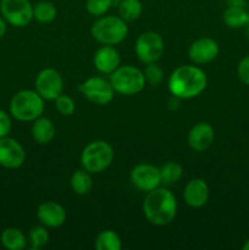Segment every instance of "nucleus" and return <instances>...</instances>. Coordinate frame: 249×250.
Here are the masks:
<instances>
[{"mask_svg":"<svg viewBox=\"0 0 249 250\" xmlns=\"http://www.w3.org/2000/svg\"><path fill=\"white\" fill-rule=\"evenodd\" d=\"M208 78L204 71L194 65H183L176 68L168 78V90L178 99H192L204 92Z\"/></svg>","mask_w":249,"mask_h":250,"instance_id":"f257e3e1","label":"nucleus"},{"mask_svg":"<svg viewBox=\"0 0 249 250\" xmlns=\"http://www.w3.org/2000/svg\"><path fill=\"white\" fill-rule=\"evenodd\" d=\"M145 219L155 226H165L175 220L177 200L173 193L166 188H155L146 193L143 203Z\"/></svg>","mask_w":249,"mask_h":250,"instance_id":"f03ea898","label":"nucleus"},{"mask_svg":"<svg viewBox=\"0 0 249 250\" xmlns=\"http://www.w3.org/2000/svg\"><path fill=\"white\" fill-rule=\"evenodd\" d=\"M44 106V99L37 90L23 89L12 97L10 114L19 121H34L43 115Z\"/></svg>","mask_w":249,"mask_h":250,"instance_id":"7ed1b4c3","label":"nucleus"},{"mask_svg":"<svg viewBox=\"0 0 249 250\" xmlns=\"http://www.w3.org/2000/svg\"><path fill=\"white\" fill-rule=\"evenodd\" d=\"M92 37L103 45H116L128 33L127 22L120 16H100L90 28Z\"/></svg>","mask_w":249,"mask_h":250,"instance_id":"20e7f679","label":"nucleus"},{"mask_svg":"<svg viewBox=\"0 0 249 250\" xmlns=\"http://www.w3.org/2000/svg\"><path fill=\"white\" fill-rule=\"evenodd\" d=\"M114 148L105 141H94L84 146L81 154L82 168L90 173H100L114 161Z\"/></svg>","mask_w":249,"mask_h":250,"instance_id":"39448f33","label":"nucleus"},{"mask_svg":"<svg viewBox=\"0 0 249 250\" xmlns=\"http://www.w3.org/2000/svg\"><path fill=\"white\" fill-rule=\"evenodd\" d=\"M110 83L115 93L122 95H134L144 89L146 81L144 72L134 66H120L110 75Z\"/></svg>","mask_w":249,"mask_h":250,"instance_id":"423d86ee","label":"nucleus"},{"mask_svg":"<svg viewBox=\"0 0 249 250\" xmlns=\"http://www.w3.org/2000/svg\"><path fill=\"white\" fill-rule=\"evenodd\" d=\"M164 50H165L164 39L161 38L160 34L153 31L142 33L137 38L136 45H134L137 58L145 65L156 62L163 56Z\"/></svg>","mask_w":249,"mask_h":250,"instance_id":"0eeeda50","label":"nucleus"},{"mask_svg":"<svg viewBox=\"0 0 249 250\" xmlns=\"http://www.w3.org/2000/svg\"><path fill=\"white\" fill-rule=\"evenodd\" d=\"M0 12L14 27H24L33 20V5L29 0H1Z\"/></svg>","mask_w":249,"mask_h":250,"instance_id":"6e6552de","label":"nucleus"},{"mask_svg":"<svg viewBox=\"0 0 249 250\" xmlns=\"http://www.w3.org/2000/svg\"><path fill=\"white\" fill-rule=\"evenodd\" d=\"M80 90L84 95L85 99L97 105L109 104L112 102L115 95V90L110 81H106L99 76L90 77L84 81L80 85Z\"/></svg>","mask_w":249,"mask_h":250,"instance_id":"1a4fd4ad","label":"nucleus"},{"mask_svg":"<svg viewBox=\"0 0 249 250\" xmlns=\"http://www.w3.org/2000/svg\"><path fill=\"white\" fill-rule=\"evenodd\" d=\"M36 90L44 100H55L63 90V78L55 68H44L37 75Z\"/></svg>","mask_w":249,"mask_h":250,"instance_id":"9d476101","label":"nucleus"},{"mask_svg":"<svg viewBox=\"0 0 249 250\" xmlns=\"http://www.w3.org/2000/svg\"><path fill=\"white\" fill-rule=\"evenodd\" d=\"M129 180L137 189L148 193L160 187V168L150 164H139L132 168L129 173Z\"/></svg>","mask_w":249,"mask_h":250,"instance_id":"9b49d317","label":"nucleus"},{"mask_svg":"<svg viewBox=\"0 0 249 250\" xmlns=\"http://www.w3.org/2000/svg\"><path fill=\"white\" fill-rule=\"evenodd\" d=\"M26 160V151L19 141L10 137L0 138V165L6 168L21 167Z\"/></svg>","mask_w":249,"mask_h":250,"instance_id":"f8f14e48","label":"nucleus"},{"mask_svg":"<svg viewBox=\"0 0 249 250\" xmlns=\"http://www.w3.org/2000/svg\"><path fill=\"white\" fill-rule=\"evenodd\" d=\"M220 46L216 41L212 38H199L190 44L188 49V58L192 62L197 65H204V63L211 62L219 55Z\"/></svg>","mask_w":249,"mask_h":250,"instance_id":"ddd939ff","label":"nucleus"},{"mask_svg":"<svg viewBox=\"0 0 249 250\" xmlns=\"http://www.w3.org/2000/svg\"><path fill=\"white\" fill-rule=\"evenodd\" d=\"M215 138L214 128L208 122H199L190 128L187 142L190 149L194 151H204L212 144Z\"/></svg>","mask_w":249,"mask_h":250,"instance_id":"4468645a","label":"nucleus"},{"mask_svg":"<svg viewBox=\"0 0 249 250\" xmlns=\"http://www.w3.org/2000/svg\"><path fill=\"white\" fill-rule=\"evenodd\" d=\"M37 217L41 224L50 229H58L66 221V210L56 202H45L37 210Z\"/></svg>","mask_w":249,"mask_h":250,"instance_id":"2eb2a0df","label":"nucleus"},{"mask_svg":"<svg viewBox=\"0 0 249 250\" xmlns=\"http://www.w3.org/2000/svg\"><path fill=\"white\" fill-rule=\"evenodd\" d=\"M94 66L100 73L111 75L116 68L120 67L121 58L120 53L114 45H103L94 54Z\"/></svg>","mask_w":249,"mask_h":250,"instance_id":"dca6fc26","label":"nucleus"},{"mask_svg":"<svg viewBox=\"0 0 249 250\" xmlns=\"http://www.w3.org/2000/svg\"><path fill=\"white\" fill-rule=\"evenodd\" d=\"M185 203L190 208H202L209 199V187L202 178H193L183 190Z\"/></svg>","mask_w":249,"mask_h":250,"instance_id":"f3484780","label":"nucleus"},{"mask_svg":"<svg viewBox=\"0 0 249 250\" xmlns=\"http://www.w3.org/2000/svg\"><path fill=\"white\" fill-rule=\"evenodd\" d=\"M56 133V128L54 126L53 121L48 117H38L34 120V124L32 126V136L34 141L39 144L50 143L54 139Z\"/></svg>","mask_w":249,"mask_h":250,"instance_id":"a211bd4d","label":"nucleus"},{"mask_svg":"<svg viewBox=\"0 0 249 250\" xmlns=\"http://www.w3.org/2000/svg\"><path fill=\"white\" fill-rule=\"evenodd\" d=\"M224 22L228 28L232 29L246 27L248 22V11L244 9V6L228 5L224 12Z\"/></svg>","mask_w":249,"mask_h":250,"instance_id":"6ab92c4d","label":"nucleus"},{"mask_svg":"<svg viewBox=\"0 0 249 250\" xmlns=\"http://www.w3.org/2000/svg\"><path fill=\"white\" fill-rule=\"evenodd\" d=\"M2 246L9 250H22L27 247V237L21 229L10 227L2 231L1 237Z\"/></svg>","mask_w":249,"mask_h":250,"instance_id":"aec40b11","label":"nucleus"},{"mask_svg":"<svg viewBox=\"0 0 249 250\" xmlns=\"http://www.w3.org/2000/svg\"><path fill=\"white\" fill-rule=\"evenodd\" d=\"M70 183L73 192L78 195L88 194L93 188L92 176H90V172L85 171L84 168L75 171L72 177H71Z\"/></svg>","mask_w":249,"mask_h":250,"instance_id":"412c9836","label":"nucleus"},{"mask_svg":"<svg viewBox=\"0 0 249 250\" xmlns=\"http://www.w3.org/2000/svg\"><path fill=\"white\" fill-rule=\"evenodd\" d=\"M94 247L97 250H121L122 242L116 232L104 229L95 238Z\"/></svg>","mask_w":249,"mask_h":250,"instance_id":"4be33fe9","label":"nucleus"},{"mask_svg":"<svg viewBox=\"0 0 249 250\" xmlns=\"http://www.w3.org/2000/svg\"><path fill=\"white\" fill-rule=\"evenodd\" d=\"M143 5L141 0H120L119 16L126 22H133L141 17Z\"/></svg>","mask_w":249,"mask_h":250,"instance_id":"5701e85b","label":"nucleus"},{"mask_svg":"<svg viewBox=\"0 0 249 250\" xmlns=\"http://www.w3.org/2000/svg\"><path fill=\"white\" fill-rule=\"evenodd\" d=\"M58 15L56 6L51 1H39L33 6V19L41 23H49L54 21Z\"/></svg>","mask_w":249,"mask_h":250,"instance_id":"b1692460","label":"nucleus"},{"mask_svg":"<svg viewBox=\"0 0 249 250\" xmlns=\"http://www.w3.org/2000/svg\"><path fill=\"white\" fill-rule=\"evenodd\" d=\"M161 183L164 185H173L178 182L183 175V167L176 161H168L160 168Z\"/></svg>","mask_w":249,"mask_h":250,"instance_id":"393cba45","label":"nucleus"},{"mask_svg":"<svg viewBox=\"0 0 249 250\" xmlns=\"http://www.w3.org/2000/svg\"><path fill=\"white\" fill-rule=\"evenodd\" d=\"M49 242V232L44 226H37L28 234V243L32 249H42Z\"/></svg>","mask_w":249,"mask_h":250,"instance_id":"a878e982","label":"nucleus"},{"mask_svg":"<svg viewBox=\"0 0 249 250\" xmlns=\"http://www.w3.org/2000/svg\"><path fill=\"white\" fill-rule=\"evenodd\" d=\"M114 0H87L85 9L93 16H104L111 9Z\"/></svg>","mask_w":249,"mask_h":250,"instance_id":"bb28decb","label":"nucleus"},{"mask_svg":"<svg viewBox=\"0 0 249 250\" xmlns=\"http://www.w3.org/2000/svg\"><path fill=\"white\" fill-rule=\"evenodd\" d=\"M55 107L62 116H71L76 110V104L73 99L68 95L60 94L55 100Z\"/></svg>","mask_w":249,"mask_h":250,"instance_id":"cd10ccee","label":"nucleus"},{"mask_svg":"<svg viewBox=\"0 0 249 250\" xmlns=\"http://www.w3.org/2000/svg\"><path fill=\"white\" fill-rule=\"evenodd\" d=\"M145 81L151 85H159L164 80V72L155 62L148 63L144 70Z\"/></svg>","mask_w":249,"mask_h":250,"instance_id":"c85d7f7f","label":"nucleus"},{"mask_svg":"<svg viewBox=\"0 0 249 250\" xmlns=\"http://www.w3.org/2000/svg\"><path fill=\"white\" fill-rule=\"evenodd\" d=\"M237 76L243 84L249 85V55L241 59L237 66Z\"/></svg>","mask_w":249,"mask_h":250,"instance_id":"c756f323","label":"nucleus"},{"mask_svg":"<svg viewBox=\"0 0 249 250\" xmlns=\"http://www.w3.org/2000/svg\"><path fill=\"white\" fill-rule=\"evenodd\" d=\"M11 131V119L6 111L0 109V138L9 136Z\"/></svg>","mask_w":249,"mask_h":250,"instance_id":"7c9ffc66","label":"nucleus"},{"mask_svg":"<svg viewBox=\"0 0 249 250\" xmlns=\"http://www.w3.org/2000/svg\"><path fill=\"white\" fill-rule=\"evenodd\" d=\"M6 21H5L2 17H0V39L4 37V34L6 33Z\"/></svg>","mask_w":249,"mask_h":250,"instance_id":"2f4dec72","label":"nucleus"},{"mask_svg":"<svg viewBox=\"0 0 249 250\" xmlns=\"http://www.w3.org/2000/svg\"><path fill=\"white\" fill-rule=\"evenodd\" d=\"M228 5H236V6H244L247 0H227Z\"/></svg>","mask_w":249,"mask_h":250,"instance_id":"473e14b6","label":"nucleus"},{"mask_svg":"<svg viewBox=\"0 0 249 250\" xmlns=\"http://www.w3.org/2000/svg\"><path fill=\"white\" fill-rule=\"evenodd\" d=\"M243 250H249V238L244 242L243 244Z\"/></svg>","mask_w":249,"mask_h":250,"instance_id":"72a5a7b5","label":"nucleus"},{"mask_svg":"<svg viewBox=\"0 0 249 250\" xmlns=\"http://www.w3.org/2000/svg\"><path fill=\"white\" fill-rule=\"evenodd\" d=\"M246 27H247V33H248V37H249V11H248V22H247Z\"/></svg>","mask_w":249,"mask_h":250,"instance_id":"f704fd0d","label":"nucleus"}]
</instances>
